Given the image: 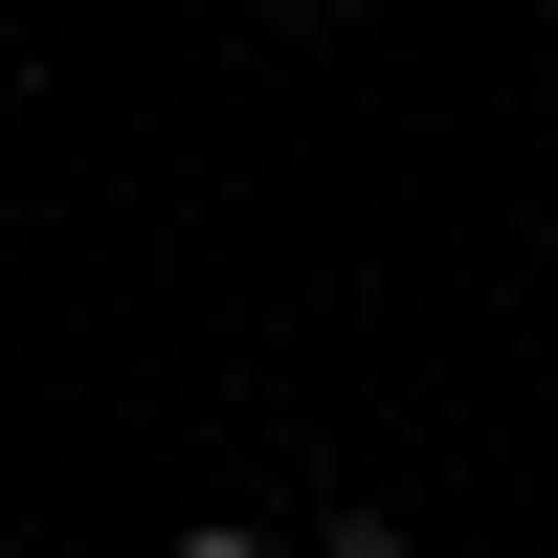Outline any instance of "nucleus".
I'll use <instances>...</instances> for the list:
<instances>
[{
  "instance_id": "f257e3e1",
  "label": "nucleus",
  "mask_w": 558,
  "mask_h": 558,
  "mask_svg": "<svg viewBox=\"0 0 558 558\" xmlns=\"http://www.w3.org/2000/svg\"><path fill=\"white\" fill-rule=\"evenodd\" d=\"M313 558H425V536H402V514H336V536H313Z\"/></svg>"
},
{
  "instance_id": "f03ea898",
  "label": "nucleus",
  "mask_w": 558,
  "mask_h": 558,
  "mask_svg": "<svg viewBox=\"0 0 558 558\" xmlns=\"http://www.w3.org/2000/svg\"><path fill=\"white\" fill-rule=\"evenodd\" d=\"M179 558H268V536H179Z\"/></svg>"
},
{
  "instance_id": "7ed1b4c3",
  "label": "nucleus",
  "mask_w": 558,
  "mask_h": 558,
  "mask_svg": "<svg viewBox=\"0 0 558 558\" xmlns=\"http://www.w3.org/2000/svg\"><path fill=\"white\" fill-rule=\"evenodd\" d=\"M336 23H380V0H336Z\"/></svg>"
}]
</instances>
